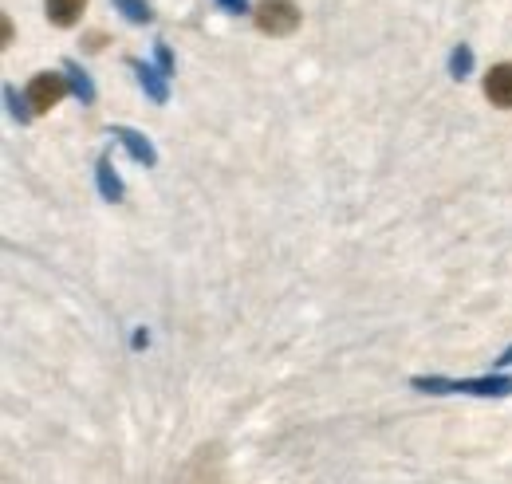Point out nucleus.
<instances>
[{
  "instance_id": "nucleus-1",
  "label": "nucleus",
  "mask_w": 512,
  "mask_h": 484,
  "mask_svg": "<svg viewBox=\"0 0 512 484\" xmlns=\"http://www.w3.org/2000/svg\"><path fill=\"white\" fill-rule=\"evenodd\" d=\"M253 20L264 36H292L300 28V8L292 0H256Z\"/></svg>"
},
{
  "instance_id": "nucleus-2",
  "label": "nucleus",
  "mask_w": 512,
  "mask_h": 484,
  "mask_svg": "<svg viewBox=\"0 0 512 484\" xmlns=\"http://www.w3.org/2000/svg\"><path fill=\"white\" fill-rule=\"evenodd\" d=\"M414 386L449 394V390H465V394H512V378H473V382H446V378H418Z\"/></svg>"
},
{
  "instance_id": "nucleus-3",
  "label": "nucleus",
  "mask_w": 512,
  "mask_h": 484,
  "mask_svg": "<svg viewBox=\"0 0 512 484\" xmlns=\"http://www.w3.org/2000/svg\"><path fill=\"white\" fill-rule=\"evenodd\" d=\"M67 95V79L64 75H52V71H44V75H36L32 83H28V107H32V115H44V111H52L60 99Z\"/></svg>"
},
{
  "instance_id": "nucleus-4",
  "label": "nucleus",
  "mask_w": 512,
  "mask_h": 484,
  "mask_svg": "<svg viewBox=\"0 0 512 484\" xmlns=\"http://www.w3.org/2000/svg\"><path fill=\"white\" fill-rule=\"evenodd\" d=\"M485 95L493 99V107H512V63H497V67H489V75H485Z\"/></svg>"
},
{
  "instance_id": "nucleus-5",
  "label": "nucleus",
  "mask_w": 512,
  "mask_h": 484,
  "mask_svg": "<svg viewBox=\"0 0 512 484\" xmlns=\"http://www.w3.org/2000/svg\"><path fill=\"white\" fill-rule=\"evenodd\" d=\"M44 8H48V20L56 28H71V24H79L87 0H44Z\"/></svg>"
},
{
  "instance_id": "nucleus-6",
  "label": "nucleus",
  "mask_w": 512,
  "mask_h": 484,
  "mask_svg": "<svg viewBox=\"0 0 512 484\" xmlns=\"http://www.w3.org/2000/svg\"><path fill=\"white\" fill-rule=\"evenodd\" d=\"M115 138L127 146V150L134 154V158H138V162H146V166L154 162V150H150V142H146L142 134H134V130H127V126H119V130H115Z\"/></svg>"
},
{
  "instance_id": "nucleus-7",
  "label": "nucleus",
  "mask_w": 512,
  "mask_h": 484,
  "mask_svg": "<svg viewBox=\"0 0 512 484\" xmlns=\"http://www.w3.org/2000/svg\"><path fill=\"white\" fill-rule=\"evenodd\" d=\"M99 189H103L107 201H119V197H123V185H119V178H115V170H111L107 158L99 162Z\"/></svg>"
},
{
  "instance_id": "nucleus-8",
  "label": "nucleus",
  "mask_w": 512,
  "mask_h": 484,
  "mask_svg": "<svg viewBox=\"0 0 512 484\" xmlns=\"http://www.w3.org/2000/svg\"><path fill=\"white\" fill-rule=\"evenodd\" d=\"M134 71L142 75V87H146V91H150V95H154V99L162 103V99H166V83L158 79V71H150L146 63H134Z\"/></svg>"
},
{
  "instance_id": "nucleus-9",
  "label": "nucleus",
  "mask_w": 512,
  "mask_h": 484,
  "mask_svg": "<svg viewBox=\"0 0 512 484\" xmlns=\"http://www.w3.org/2000/svg\"><path fill=\"white\" fill-rule=\"evenodd\" d=\"M123 12H127V20H134V24H146L154 12H150V4L146 0H115Z\"/></svg>"
},
{
  "instance_id": "nucleus-10",
  "label": "nucleus",
  "mask_w": 512,
  "mask_h": 484,
  "mask_svg": "<svg viewBox=\"0 0 512 484\" xmlns=\"http://www.w3.org/2000/svg\"><path fill=\"white\" fill-rule=\"evenodd\" d=\"M67 75H75V79H71V87L79 91V99H87V103H91V99H95V91H91V83L79 75V67H75V63H67Z\"/></svg>"
},
{
  "instance_id": "nucleus-11",
  "label": "nucleus",
  "mask_w": 512,
  "mask_h": 484,
  "mask_svg": "<svg viewBox=\"0 0 512 484\" xmlns=\"http://www.w3.org/2000/svg\"><path fill=\"white\" fill-rule=\"evenodd\" d=\"M449 63H453V75H465V71H469V63H473V56H469V48H457Z\"/></svg>"
},
{
  "instance_id": "nucleus-12",
  "label": "nucleus",
  "mask_w": 512,
  "mask_h": 484,
  "mask_svg": "<svg viewBox=\"0 0 512 484\" xmlns=\"http://www.w3.org/2000/svg\"><path fill=\"white\" fill-rule=\"evenodd\" d=\"M158 63H162V71H170V67H174V60H170V48H166V44H158Z\"/></svg>"
},
{
  "instance_id": "nucleus-13",
  "label": "nucleus",
  "mask_w": 512,
  "mask_h": 484,
  "mask_svg": "<svg viewBox=\"0 0 512 484\" xmlns=\"http://www.w3.org/2000/svg\"><path fill=\"white\" fill-rule=\"evenodd\" d=\"M229 12H245V0H221Z\"/></svg>"
}]
</instances>
